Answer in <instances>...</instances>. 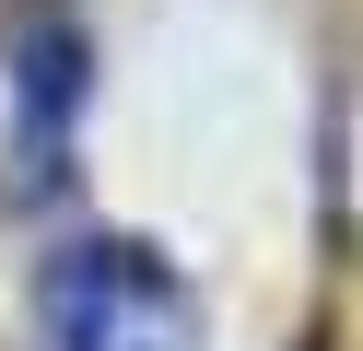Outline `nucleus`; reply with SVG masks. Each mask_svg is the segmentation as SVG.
<instances>
[{
	"label": "nucleus",
	"mask_w": 363,
	"mask_h": 351,
	"mask_svg": "<svg viewBox=\"0 0 363 351\" xmlns=\"http://www.w3.org/2000/svg\"><path fill=\"white\" fill-rule=\"evenodd\" d=\"M35 328L48 351H199V293L141 234H82L35 281Z\"/></svg>",
	"instance_id": "nucleus-1"
},
{
	"label": "nucleus",
	"mask_w": 363,
	"mask_h": 351,
	"mask_svg": "<svg viewBox=\"0 0 363 351\" xmlns=\"http://www.w3.org/2000/svg\"><path fill=\"white\" fill-rule=\"evenodd\" d=\"M71 106H82L71 35H59V23H35V35H24V129H12L24 176H59V140H71Z\"/></svg>",
	"instance_id": "nucleus-2"
}]
</instances>
